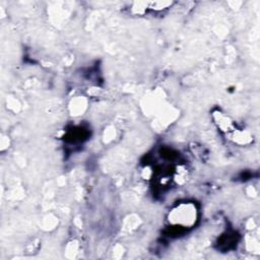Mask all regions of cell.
Instances as JSON below:
<instances>
[{"mask_svg":"<svg viewBox=\"0 0 260 260\" xmlns=\"http://www.w3.org/2000/svg\"><path fill=\"white\" fill-rule=\"evenodd\" d=\"M197 210L193 203H181L176 206L169 216L171 223L183 228H190L196 221Z\"/></svg>","mask_w":260,"mask_h":260,"instance_id":"cell-1","label":"cell"}]
</instances>
